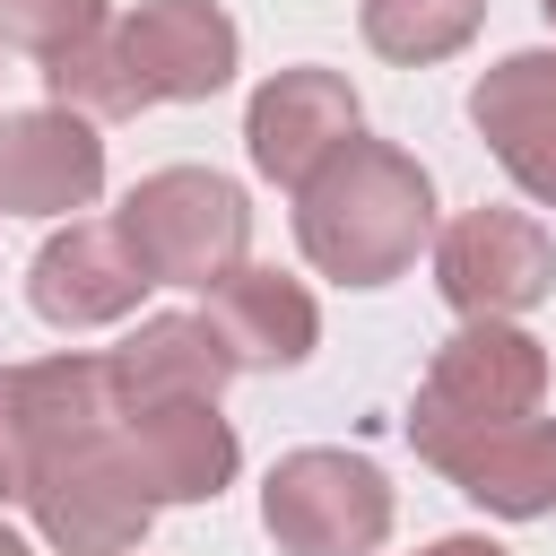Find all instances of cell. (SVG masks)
Returning <instances> with one entry per match:
<instances>
[{
    "instance_id": "1",
    "label": "cell",
    "mask_w": 556,
    "mask_h": 556,
    "mask_svg": "<svg viewBox=\"0 0 556 556\" xmlns=\"http://www.w3.org/2000/svg\"><path fill=\"white\" fill-rule=\"evenodd\" d=\"M434 235V182L391 139H348L295 191V243L339 287H391Z\"/></svg>"
},
{
    "instance_id": "2",
    "label": "cell",
    "mask_w": 556,
    "mask_h": 556,
    "mask_svg": "<svg viewBox=\"0 0 556 556\" xmlns=\"http://www.w3.org/2000/svg\"><path fill=\"white\" fill-rule=\"evenodd\" d=\"M539 400H547V348L513 321H469L434 348V365L408 400V443H417V460L443 469L460 443H478L513 417H539Z\"/></svg>"
},
{
    "instance_id": "3",
    "label": "cell",
    "mask_w": 556,
    "mask_h": 556,
    "mask_svg": "<svg viewBox=\"0 0 556 556\" xmlns=\"http://www.w3.org/2000/svg\"><path fill=\"white\" fill-rule=\"evenodd\" d=\"M113 226H122V243H130V261H139L148 287H217V278L243 261V243H252L243 191H235L226 174H208V165H165V174H148V182L122 200Z\"/></svg>"
},
{
    "instance_id": "4",
    "label": "cell",
    "mask_w": 556,
    "mask_h": 556,
    "mask_svg": "<svg viewBox=\"0 0 556 556\" xmlns=\"http://www.w3.org/2000/svg\"><path fill=\"white\" fill-rule=\"evenodd\" d=\"M261 530L287 556H374L391 539V486L365 452L304 443L261 486Z\"/></svg>"
},
{
    "instance_id": "5",
    "label": "cell",
    "mask_w": 556,
    "mask_h": 556,
    "mask_svg": "<svg viewBox=\"0 0 556 556\" xmlns=\"http://www.w3.org/2000/svg\"><path fill=\"white\" fill-rule=\"evenodd\" d=\"M434 287L469 321H513L556 287V235L521 208H460L434 243Z\"/></svg>"
},
{
    "instance_id": "6",
    "label": "cell",
    "mask_w": 556,
    "mask_h": 556,
    "mask_svg": "<svg viewBox=\"0 0 556 556\" xmlns=\"http://www.w3.org/2000/svg\"><path fill=\"white\" fill-rule=\"evenodd\" d=\"M26 504H35V530L61 556H130L148 539V521H156V504L122 469V443L113 434H87V443L52 452L26 478Z\"/></svg>"
},
{
    "instance_id": "7",
    "label": "cell",
    "mask_w": 556,
    "mask_h": 556,
    "mask_svg": "<svg viewBox=\"0 0 556 556\" xmlns=\"http://www.w3.org/2000/svg\"><path fill=\"white\" fill-rule=\"evenodd\" d=\"M113 43H122V70H130L139 113L148 104H200L243 61V35H235V17L217 0H139L113 26Z\"/></svg>"
},
{
    "instance_id": "8",
    "label": "cell",
    "mask_w": 556,
    "mask_h": 556,
    "mask_svg": "<svg viewBox=\"0 0 556 556\" xmlns=\"http://www.w3.org/2000/svg\"><path fill=\"white\" fill-rule=\"evenodd\" d=\"M356 122H365V113H356V87H348L339 70H278V78L252 87L243 148H252V165H261L269 182L304 191L313 165L356 139Z\"/></svg>"
},
{
    "instance_id": "9",
    "label": "cell",
    "mask_w": 556,
    "mask_h": 556,
    "mask_svg": "<svg viewBox=\"0 0 556 556\" xmlns=\"http://www.w3.org/2000/svg\"><path fill=\"white\" fill-rule=\"evenodd\" d=\"M113 443H122V469L139 478L148 504H208L235 486V426L217 417V400H182V408H139V417H113Z\"/></svg>"
},
{
    "instance_id": "10",
    "label": "cell",
    "mask_w": 556,
    "mask_h": 556,
    "mask_svg": "<svg viewBox=\"0 0 556 556\" xmlns=\"http://www.w3.org/2000/svg\"><path fill=\"white\" fill-rule=\"evenodd\" d=\"M104 191V139L96 122L43 104V113H0V208L9 217H70Z\"/></svg>"
},
{
    "instance_id": "11",
    "label": "cell",
    "mask_w": 556,
    "mask_h": 556,
    "mask_svg": "<svg viewBox=\"0 0 556 556\" xmlns=\"http://www.w3.org/2000/svg\"><path fill=\"white\" fill-rule=\"evenodd\" d=\"M469 122L495 148V165L539 208H556V52H504L469 87Z\"/></svg>"
},
{
    "instance_id": "12",
    "label": "cell",
    "mask_w": 556,
    "mask_h": 556,
    "mask_svg": "<svg viewBox=\"0 0 556 556\" xmlns=\"http://www.w3.org/2000/svg\"><path fill=\"white\" fill-rule=\"evenodd\" d=\"M26 295H35V313H43L52 330H96V321H122V313L148 295V278H139V261H130L122 226L70 217V226L35 252Z\"/></svg>"
},
{
    "instance_id": "13",
    "label": "cell",
    "mask_w": 556,
    "mask_h": 556,
    "mask_svg": "<svg viewBox=\"0 0 556 556\" xmlns=\"http://www.w3.org/2000/svg\"><path fill=\"white\" fill-rule=\"evenodd\" d=\"M235 374V356L217 348V330L200 313H156L139 321L113 356H104V391H113V417H139V408H182V400H217Z\"/></svg>"
},
{
    "instance_id": "14",
    "label": "cell",
    "mask_w": 556,
    "mask_h": 556,
    "mask_svg": "<svg viewBox=\"0 0 556 556\" xmlns=\"http://www.w3.org/2000/svg\"><path fill=\"white\" fill-rule=\"evenodd\" d=\"M200 321L217 330V348L235 356V374H243V365H252V374L304 365L313 339H321L313 295H304L287 269H252V261H235V269L208 287V313H200Z\"/></svg>"
},
{
    "instance_id": "15",
    "label": "cell",
    "mask_w": 556,
    "mask_h": 556,
    "mask_svg": "<svg viewBox=\"0 0 556 556\" xmlns=\"http://www.w3.org/2000/svg\"><path fill=\"white\" fill-rule=\"evenodd\" d=\"M443 478H452L469 504L504 513V521L556 513V417H513V426L460 443V452L443 460Z\"/></svg>"
},
{
    "instance_id": "16",
    "label": "cell",
    "mask_w": 556,
    "mask_h": 556,
    "mask_svg": "<svg viewBox=\"0 0 556 556\" xmlns=\"http://www.w3.org/2000/svg\"><path fill=\"white\" fill-rule=\"evenodd\" d=\"M478 17H486V0H365L356 9L365 43L382 61H400V70H426V61L460 52L478 35Z\"/></svg>"
},
{
    "instance_id": "17",
    "label": "cell",
    "mask_w": 556,
    "mask_h": 556,
    "mask_svg": "<svg viewBox=\"0 0 556 556\" xmlns=\"http://www.w3.org/2000/svg\"><path fill=\"white\" fill-rule=\"evenodd\" d=\"M43 87H52V104H61V113H78V122H130V113H139V96H130V70H122V43H113V26H104V35H87L78 52L43 61Z\"/></svg>"
},
{
    "instance_id": "18",
    "label": "cell",
    "mask_w": 556,
    "mask_h": 556,
    "mask_svg": "<svg viewBox=\"0 0 556 556\" xmlns=\"http://www.w3.org/2000/svg\"><path fill=\"white\" fill-rule=\"evenodd\" d=\"M87 35H104V0H0V43H17L35 61H61Z\"/></svg>"
},
{
    "instance_id": "19",
    "label": "cell",
    "mask_w": 556,
    "mask_h": 556,
    "mask_svg": "<svg viewBox=\"0 0 556 556\" xmlns=\"http://www.w3.org/2000/svg\"><path fill=\"white\" fill-rule=\"evenodd\" d=\"M26 478H35V443L17 408V365H0V504H26Z\"/></svg>"
},
{
    "instance_id": "20",
    "label": "cell",
    "mask_w": 556,
    "mask_h": 556,
    "mask_svg": "<svg viewBox=\"0 0 556 556\" xmlns=\"http://www.w3.org/2000/svg\"><path fill=\"white\" fill-rule=\"evenodd\" d=\"M417 556H504V547H495V539H469V530H460V539H434V547H417Z\"/></svg>"
},
{
    "instance_id": "21",
    "label": "cell",
    "mask_w": 556,
    "mask_h": 556,
    "mask_svg": "<svg viewBox=\"0 0 556 556\" xmlns=\"http://www.w3.org/2000/svg\"><path fill=\"white\" fill-rule=\"evenodd\" d=\"M0 556H35V547H26V539H17V530H0Z\"/></svg>"
},
{
    "instance_id": "22",
    "label": "cell",
    "mask_w": 556,
    "mask_h": 556,
    "mask_svg": "<svg viewBox=\"0 0 556 556\" xmlns=\"http://www.w3.org/2000/svg\"><path fill=\"white\" fill-rule=\"evenodd\" d=\"M539 9H547V17H556V0H539Z\"/></svg>"
}]
</instances>
